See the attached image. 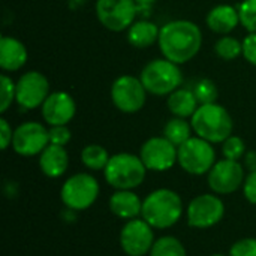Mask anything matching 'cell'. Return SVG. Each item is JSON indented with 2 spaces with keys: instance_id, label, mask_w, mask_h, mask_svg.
<instances>
[{
  "instance_id": "5bb4252c",
  "label": "cell",
  "mask_w": 256,
  "mask_h": 256,
  "mask_svg": "<svg viewBox=\"0 0 256 256\" xmlns=\"http://www.w3.org/2000/svg\"><path fill=\"white\" fill-rule=\"evenodd\" d=\"M225 204L220 198L212 194L200 195L192 200L188 207V224L194 228H210L222 220Z\"/></svg>"
},
{
  "instance_id": "8fae6325",
  "label": "cell",
  "mask_w": 256,
  "mask_h": 256,
  "mask_svg": "<svg viewBox=\"0 0 256 256\" xmlns=\"http://www.w3.org/2000/svg\"><path fill=\"white\" fill-rule=\"evenodd\" d=\"M50 144L48 129L38 122H26L14 130L12 147L20 156L40 154Z\"/></svg>"
},
{
  "instance_id": "9c48e42d",
  "label": "cell",
  "mask_w": 256,
  "mask_h": 256,
  "mask_svg": "<svg viewBox=\"0 0 256 256\" xmlns=\"http://www.w3.org/2000/svg\"><path fill=\"white\" fill-rule=\"evenodd\" d=\"M138 4L135 0H96V16L111 32H122L134 24Z\"/></svg>"
},
{
  "instance_id": "d6986e66",
  "label": "cell",
  "mask_w": 256,
  "mask_h": 256,
  "mask_svg": "<svg viewBox=\"0 0 256 256\" xmlns=\"http://www.w3.org/2000/svg\"><path fill=\"white\" fill-rule=\"evenodd\" d=\"M240 22L238 9L231 4H219L213 8L207 15V26L210 30L219 34H228Z\"/></svg>"
},
{
  "instance_id": "f1b7e54d",
  "label": "cell",
  "mask_w": 256,
  "mask_h": 256,
  "mask_svg": "<svg viewBox=\"0 0 256 256\" xmlns=\"http://www.w3.org/2000/svg\"><path fill=\"white\" fill-rule=\"evenodd\" d=\"M240 22L249 33H256V0H243L238 6Z\"/></svg>"
},
{
  "instance_id": "836d02e7",
  "label": "cell",
  "mask_w": 256,
  "mask_h": 256,
  "mask_svg": "<svg viewBox=\"0 0 256 256\" xmlns=\"http://www.w3.org/2000/svg\"><path fill=\"white\" fill-rule=\"evenodd\" d=\"M243 192H244L246 200L256 206V171H252L246 177L244 184H243Z\"/></svg>"
},
{
  "instance_id": "4316f807",
  "label": "cell",
  "mask_w": 256,
  "mask_h": 256,
  "mask_svg": "<svg viewBox=\"0 0 256 256\" xmlns=\"http://www.w3.org/2000/svg\"><path fill=\"white\" fill-rule=\"evenodd\" d=\"M194 93L200 102V105H206V104H214L218 99V87L216 84L208 80V78H202L200 80L195 87H194Z\"/></svg>"
},
{
  "instance_id": "83f0119b",
  "label": "cell",
  "mask_w": 256,
  "mask_h": 256,
  "mask_svg": "<svg viewBox=\"0 0 256 256\" xmlns=\"http://www.w3.org/2000/svg\"><path fill=\"white\" fill-rule=\"evenodd\" d=\"M222 153L225 159L230 160H240L246 154V144L240 136H230L222 142Z\"/></svg>"
},
{
  "instance_id": "74e56055",
  "label": "cell",
  "mask_w": 256,
  "mask_h": 256,
  "mask_svg": "<svg viewBox=\"0 0 256 256\" xmlns=\"http://www.w3.org/2000/svg\"><path fill=\"white\" fill-rule=\"evenodd\" d=\"M212 256H225V255H212Z\"/></svg>"
},
{
  "instance_id": "30bf717a",
  "label": "cell",
  "mask_w": 256,
  "mask_h": 256,
  "mask_svg": "<svg viewBox=\"0 0 256 256\" xmlns=\"http://www.w3.org/2000/svg\"><path fill=\"white\" fill-rule=\"evenodd\" d=\"M48 96V78L38 70L26 72L15 84V100L24 110H34L38 106H42Z\"/></svg>"
},
{
  "instance_id": "ffe728a7",
  "label": "cell",
  "mask_w": 256,
  "mask_h": 256,
  "mask_svg": "<svg viewBox=\"0 0 256 256\" xmlns=\"http://www.w3.org/2000/svg\"><path fill=\"white\" fill-rule=\"evenodd\" d=\"M110 210L122 219H136L142 212V201L132 190H117L110 198Z\"/></svg>"
},
{
  "instance_id": "4fadbf2b",
  "label": "cell",
  "mask_w": 256,
  "mask_h": 256,
  "mask_svg": "<svg viewBox=\"0 0 256 256\" xmlns=\"http://www.w3.org/2000/svg\"><path fill=\"white\" fill-rule=\"evenodd\" d=\"M120 244L129 256H144L150 254L154 244L153 226L144 219H130L122 228Z\"/></svg>"
},
{
  "instance_id": "44dd1931",
  "label": "cell",
  "mask_w": 256,
  "mask_h": 256,
  "mask_svg": "<svg viewBox=\"0 0 256 256\" xmlns=\"http://www.w3.org/2000/svg\"><path fill=\"white\" fill-rule=\"evenodd\" d=\"M159 34H160V28L154 22L147 21V20L136 21L128 28L129 44L135 48H140V50L148 48L154 42H158Z\"/></svg>"
},
{
  "instance_id": "f546056e",
  "label": "cell",
  "mask_w": 256,
  "mask_h": 256,
  "mask_svg": "<svg viewBox=\"0 0 256 256\" xmlns=\"http://www.w3.org/2000/svg\"><path fill=\"white\" fill-rule=\"evenodd\" d=\"M14 100H15V84L9 76L2 75L0 76V112L8 111V108L12 105Z\"/></svg>"
},
{
  "instance_id": "9a60e30c",
  "label": "cell",
  "mask_w": 256,
  "mask_h": 256,
  "mask_svg": "<svg viewBox=\"0 0 256 256\" xmlns=\"http://www.w3.org/2000/svg\"><path fill=\"white\" fill-rule=\"evenodd\" d=\"M244 182V170L238 160L224 159L213 165L208 171V186L219 195L236 192Z\"/></svg>"
},
{
  "instance_id": "7402d4cb",
  "label": "cell",
  "mask_w": 256,
  "mask_h": 256,
  "mask_svg": "<svg viewBox=\"0 0 256 256\" xmlns=\"http://www.w3.org/2000/svg\"><path fill=\"white\" fill-rule=\"evenodd\" d=\"M168 110L176 116L182 118L192 117L195 111L200 106V102L194 93V90L189 88H177L171 94H168Z\"/></svg>"
},
{
  "instance_id": "8d00e7d4",
  "label": "cell",
  "mask_w": 256,
  "mask_h": 256,
  "mask_svg": "<svg viewBox=\"0 0 256 256\" xmlns=\"http://www.w3.org/2000/svg\"><path fill=\"white\" fill-rule=\"evenodd\" d=\"M154 2H156V0H135V3L138 4V9H140V8L147 9V8H150Z\"/></svg>"
},
{
  "instance_id": "52a82bcc",
  "label": "cell",
  "mask_w": 256,
  "mask_h": 256,
  "mask_svg": "<svg viewBox=\"0 0 256 256\" xmlns=\"http://www.w3.org/2000/svg\"><path fill=\"white\" fill-rule=\"evenodd\" d=\"M62 201L72 212H81L93 206L99 195L98 180L84 172L69 177L62 188Z\"/></svg>"
},
{
  "instance_id": "5b68a950",
  "label": "cell",
  "mask_w": 256,
  "mask_h": 256,
  "mask_svg": "<svg viewBox=\"0 0 256 256\" xmlns=\"http://www.w3.org/2000/svg\"><path fill=\"white\" fill-rule=\"evenodd\" d=\"M140 80L147 93L165 96L180 88L183 75L177 63L166 58H156L144 66Z\"/></svg>"
},
{
  "instance_id": "4dcf8cb0",
  "label": "cell",
  "mask_w": 256,
  "mask_h": 256,
  "mask_svg": "<svg viewBox=\"0 0 256 256\" xmlns=\"http://www.w3.org/2000/svg\"><path fill=\"white\" fill-rule=\"evenodd\" d=\"M230 256H256V238H243L234 243Z\"/></svg>"
},
{
  "instance_id": "d6a6232c",
  "label": "cell",
  "mask_w": 256,
  "mask_h": 256,
  "mask_svg": "<svg viewBox=\"0 0 256 256\" xmlns=\"http://www.w3.org/2000/svg\"><path fill=\"white\" fill-rule=\"evenodd\" d=\"M243 56L244 58L256 66V33H249L243 40Z\"/></svg>"
},
{
  "instance_id": "d590c367",
  "label": "cell",
  "mask_w": 256,
  "mask_h": 256,
  "mask_svg": "<svg viewBox=\"0 0 256 256\" xmlns=\"http://www.w3.org/2000/svg\"><path fill=\"white\" fill-rule=\"evenodd\" d=\"M246 160V166L249 168V171H256V152H248L244 156Z\"/></svg>"
},
{
  "instance_id": "1f68e13d",
  "label": "cell",
  "mask_w": 256,
  "mask_h": 256,
  "mask_svg": "<svg viewBox=\"0 0 256 256\" xmlns=\"http://www.w3.org/2000/svg\"><path fill=\"white\" fill-rule=\"evenodd\" d=\"M48 132H50V144L64 147L72 138V134L68 126H51Z\"/></svg>"
},
{
  "instance_id": "2e32d148",
  "label": "cell",
  "mask_w": 256,
  "mask_h": 256,
  "mask_svg": "<svg viewBox=\"0 0 256 256\" xmlns=\"http://www.w3.org/2000/svg\"><path fill=\"white\" fill-rule=\"evenodd\" d=\"M40 108L42 117L50 126H66L76 112L75 100L66 92L50 93Z\"/></svg>"
},
{
  "instance_id": "cb8c5ba5",
  "label": "cell",
  "mask_w": 256,
  "mask_h": 256,
  "mask_svg": "<svg viewBox=\"0 0 256 256\" xmlns=\"http://www.w3.org/2000/svg\"><path fill=\"white\" fill-rule=\"evenodd\" d=\"M110 154L106 148L98 144H90L82 148L81 152V162L92 171H100L105 170V166L110 162Z\"/></svg>"
},
{
  "instance_id": "d4e9b609",
  "label": "cell",
  "mask_w": 256,
  "mask_h": 256,
  "mask_svg": "<svg viewBox=\"0 0 256 256\" xmlns=\"http://www.w3.org/2000/svg\"><path fill=\"white\" fill-rule=\"evenodd\" d=\"M150 256H188L184 246L174 237H162L154 242Z\"/></svg>"
},
{
  "instance_id": "ac0fdd59",
  "label": "cell",
  "mask_w": 256,
  "mask_h": 256,
  "mask_svg": "<svg viewBox=\"0 0 256 256\" xmlns=\"http://www.w3.org/2000/svg\"><path fill=\"white\" fill-rule=\"evenodd\" d=\"M69 165V156L64 147L48 144L46 148L39 156V166L42 172L50 178H57L63 176Z\"/></svg>"
},
{
  "instance_id": "7a4b0ae2",
  "label": "cell",
  "mask_w": 256,
  "mask_h": 256,
  "mask_svg": "<svg viewBox=\"0 0 256 256\" xmlns=\"http://www.w3.org/2000/svg\"><path fill=\"white\" fill-rule=\"evenodd\" d=\"M183 213V202L174 190L158 189L142 201L141 216L156 230H166L176 225Z\"/></svg>"
},
{
  "instance_id": "8992f818",
  "label": "cell",
  "mask_w": 256,
  "mask_h": 256,
  "mask_svg": "<svg viewBox=\"0 0 256 256\" xmlns=\"http://www.w3.org/2000/svg\"><path fill=\"white\" fill-rule=\"evenodd\" d=\"M177 162L186 172L202 176L216 164V153L212 142L200 136H192L178 147Z\"/></svg>"
},
{
  "instance_id": "6da1fadb",
  "label": "cell",
  "mask_w": 256,
  "mask_h": 256,
  "mask_svg": "<svg viewBox=\"0 0 256 256\" xmlns=\"http://www.w3.org/2000/svg\"><path fill=\"white\" fill-rule=\"evenodd\" d=\"M159 48L166 60L183 64L192 60L202 45L201 28L188 20H176L166 22L160 28Z\"/></svg>"
},
{
  "instance_id": "7c38bea8",
  "label": "cell",
  "mask_w": 256,
  "mask_h": 256,
  "mask_svg": "<svg viewBox=\"0 0 256 256\" xmlns=\"http://www.w3.org/2000/svg\"><path fill=\"white\" fill-rule=\"evenodd\" d=\"M140 158L147 170L166 171L174 166L178 159V147L165 136H153L147 140L141 150Z\"/></svg>"
},
{
  "instance_id": "e0dca14e",
  "label": "cell",
  "mask_w": 256,
  "mask_h": 256,
  "mask_svg": "<svg viewBox=\"0 0 256 256\" xmlns=\"http://www.w3.org/2000/svg\"><path fill=\"white\" fill-rule=\"evenodd\" d=\"M27 62L26 45L12 36H3L0 39V68L3 70H18Z\"/></svg>"
},
{
  "instance_id": "ba28073f",
  "label": "cell",
  "mask_w": 256,
  "mask_h": 256,
  "mask_svg": "<svg viewBox=\"0 0 256 256\" xmlns=\"http://www.w3.org/2000/svg\"><path fill=\"white\" fill-rule=\"evenodd\" d=\"M111 99L118 111L134 114L144 108L147 90L140 78L122 75L111 86Z\"/></svg>"
},
{
  "instance_id": "277c9868",
  "label": "cell",
  "mask_w": 256,
  "mask_h": 256,
  "mask_svg": "<svg viewBox=\"0 0 256 256\" xmlns=\"http://www.w3.org/2000/svg\"><path fill=\"white\" fill-rule=\"evenodd\" d=\"M104 174L108 184L114 189L132 190L144 182L147 168L140 156L130 153H118L110 158Z\"/></svg>"
},
{
  "instance_id": "484cf974",
  "label": "cell",
  "mask_w": 256,
  "mask_h": 256,
  "mask_svg": "<svg viewBox=\"0 0 256 256\" xmlns=\"http://www.w3.org/2000/svg\"><path fill=\"white\" fill-rule=\"evenodd\" d=\"M214 52L222 60H236L243 54V42L234 36H222L214 45Z\"/></svg>"
},
{
  "instance_id": "603a6c76",
  "label": "cell",
  "mask_w": 256,
  "mask_h": 256,
  "mask_svg": "<svg viewBox=\"0 0 256 256\" xmlns=\"http://www.w3.org/2000/svg\"><path fill=\"white\" fill-rule=\"evenodd\" d=\"M192 124L186 122V118L182 117H174L171 118L165 128H164V136L170 140L174 146L180 147L184 144L189 138H192Z\"/></svg>"
},
{
  "instance_id": "e575fe53",
  "label": "cell",
  "mask_w": 256,
  "mask_h": 256,
  "mask_svg": "<svg viewBox=\"0 0 256 256\" xmlns=\"http://www.w3.org/2000/svg\"><path fill=\"white\" fill-rule=\"evenodd\" d=\"M12 136H14V130L9 126V123L6 122V118H0V147L2 150H6L10 144H12Z\"/></svg>"
},
{
  "instance_id": "3957f363",
  "label": "cell",
  "mask_w": 256,
  "mask_h": 256,
  "mask_svg": "<svg viewBox=\"0 0 256 256\" xmlns=\"http://www.w3.org/2000/svg\"><path fill=\"white\" fill-rule=\"evenodd\" d=\"M196 136L216 144L224 142L232 134V118L230 112L219 104L200 105L190 120Z\"/></svg>"
}]
</instances>
